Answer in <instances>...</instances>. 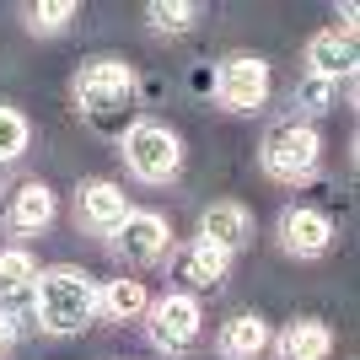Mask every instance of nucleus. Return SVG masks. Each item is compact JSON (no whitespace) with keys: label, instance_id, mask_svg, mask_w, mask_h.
I'll use <instances>...</instances> for the list:
<instances>
[{"label":"nucleus","instance_id":"obj_9","mask_svg":"<svg viewBox=\"0 0 360 360\" xmlns=\"http://www.w3.org/2000/svg\"><path fill=\"white\" fill-rule=\"evenodd\" d=\"M333 215L317 210V205H290L285 215H280V248H285L290 258H323L333 248Z\"/></svg>","mask_w":360,"mask_h":360},{"label":"nucleus","instance_id":"obj_15","mask_svg":"<svg viewBox=\"0 0 360 360\" xmlns=\"http://www.w3.org/2000/svg\"><path fill=\"white\" fill-rule=\"evenodd\" d=\"M269 339L274 333H269V323H264L258 312H237L221 328V339H215V355L221 360H258L264 349H269Z\"/></svg>","mask_w":360,"mask_h":360},{"label":"nucleus","instance_id":"obj_7","mask_svg":"<svg viewBox=\"0 0 360 360\" xmlns=\"http://www.w3.org/2000/svg\"><path fill=\"white\" fill-rule=\"evenodd\" d=\"M108 248H113L129 269H150V264H162L167 248H172V226H167V215H156V210H129L124 226L108 237Z\"/></svg>","mask_w":360,"mask_h":360},{"label":"nucleus","instance_id":"obj_12","mask_svg":"<svg viewBox=\"0 0 360 360\" xmlns=\"http://www.w3.org/2000/svg\"><path fill=\"white\" fill-rule=\"evenodd\" d=\"M274 360H333V328L323 317H296L269 339Z\"/></svg>","mask_w":360,"mask_h":360},{"label":"nucleus","instance_id":"obj_16","mask_svg":"<svg viewBox=\"0 0 360 360\" xmlns=\"http://www.w3.org/2000/svg\"><path fill=\"white\" fill-rule=\"evenodd\" d=\"M226 269H231V258L215 253V248H205V242H188L178 253V280H188L194 290H215L226 280Z\"/></svg>","mask_w":360,"mask_h":360},{"label":"nucleus","instance_id":"obj_2","mask_svg":"<svg viewBox=\"0 0 360 360\" xmlns=\"http://www.w3.org/2000/svg\"><path fill=\"white\" fill-rule=\"evenodd\" d=\"M70 91H75V108L86 119L108 124V119H119V113L135 108V70L124 60H113V54H97V60H86L75 70Z\"/></svg>","mask_w":360,"mask_h":360},{"label":"nucleus","instance_id":"obj_3","mask_svg":"<svg viewBox=\"0 0 360 360\" xmlns=\"http://www.w3.org/2000/svg\"><path fill=\"white\" fill-rule=\"evenodd\" d=\"M317 162H323V135L307 119L274 124L269 135H264V146H258V167L274 183H307L317 172Z\"/></svg>","mask_w":360,"mask_h":360},{"label":"nucleus","instance_id":"obj_21","mask_svg":"<svg viewBox=\"0 0 360 360\" xmlns=\"http://www.w3.org/2000/svg\"><path fill=\"white\" fill-rule=\"evenodd\" d=\"M328 103H333V86L328 81H317V75H301L296 81V108H307V113H328Z\"/></svg>","mask_w":360,"mask_h":360},{"label":"nucleus","instance_id":"obj_4","mask_svg":"<svg viewBox=\"0 0 360 360\" xmlns=\"http://www.w3.org/2000/svg\"><path fill=\"white\" fill-rule=\"evenodd\" d=\"M124 167L140 183H172L183 167V140L156 119H135L124 129Z\"/></svg>","mask_w":360,"mask_h":360},{"label":"nucleus","instance_id":"obj_18","mask_svg":"<svg viewBox=\"0 0 360 360\" xmlns=\"http://www.w3.org/2000/svg\"><path fill=\"white\" fill-rule=\"evenodd\" d=\"M146 22H150V32L178 38V32H188L199 22V6H194V0H150V6H146Z\"/></svg>","mask_w":360,"mask_h":360},{"label":"nucleus","instance_id":"obj_5","mask_svg":"<svg viewBox=\"0 0 360 360\" xmlns=\"http://www.w3.org/2000/svg\"><path fill=\"white\" fill-rule=\"evenodd\" d=\"M146 333L150 345L167 349V355H188L205 333V307H199L194 290H167L146 307Z\"/></svg>","mask_w":360,"mask_h":360},{"label":"nucleus","instance_id":"obj_19","mask_svg":"<svg viewBox=\"0 0 360 360\" xmlns=\"http://www.w3.org/2000/svg\"><path fill=\"white\" fill-rule=\"evenodd\" d=\"M27 140H32V124L16 113V108L0 103V167L16 162V156H27Z\"/></svg>","mask_w":360,"mask_h":360},{"label":"nucleus","instance_id":"obj_10","mask_svg":"<svg viewBox=\"0 0 360 360\" xmlns=\"http://www.w3.org/2000/svg\"><path fill=\"white\" fill-rule=\"evenodd\" d=\"M205 248H215V253H242L248 242H253V215H248V205H237V199H221V205H210V210L199 215V237Z\"/></svg>","mask_w":360,"mask_h":360},{"label":"nucleus","instance_id":"obj_8","mask_svg":"<svg viewBox=\"0 0 360 360\" xmlns=\"http://www.w3.org/2000/svg\"><path fill=\"white\" fill-rule=\"evenodd\" d=\"M129 210H135V205L124 194V183H113V178H86L75 188V221L86 226L91 237H113Z\"/></svg>","mask_w":360,"mask_h":360},{"label":"nucleus","instance_id":"obj_17","mask_svg":"<svg viewBox=\"0 0 360 360\" xmlns=\"http://www.w3.org/2000/svg\"><path fill=\"white\" fill-rule=\"evenodd\" d=\"M150 296H146V280H108L103 290H97V312L113 317V323H135V317H146Z\"/></svg>","mask_w":360,"mask_h":360},{"label":"nucleus","instance_id":"obj_11","mask_svg":"<svg viewBox=\"0 0 360 360\" xmlns=\"http://www.w3.org/2000/svg\"><path fill=\"white\" fill-rule=\"evenodd\" d=\"M54 215H60V205H54V188L38 178L16 183L11 199H6V226L11 231H22V237H38V231H49L54 226Z\"/></svg>","mask_w":360,"mask_h":360},{"label":"nucleus","instance_id":"obj_13","mask_svg":"<svg viewBox=\"0 0 360 360\" xmlns=\"http://www.w3.org/2000/svg\"><path fill=\"white\" fill-rule=\"evenodd\" d=\"M32 280H38V264L27 248H0V317L32 312Z\"/></svg>","mask_w":360,"mask_h":360},{"label":"nucleus","instance_id":"obj_6","mask_svg":"<svg viewBox=\"0 0 360 360\" xmlns=\"http://www.w3.org/2000/svg\"><path fill=\"white\" fill-rule=\"evenodd\" d=\"M269 60H258V54H231L221 60L215 70V103L226 113H258V108L269 103Z\"/></svg>","mask_w":360,"mask_h":360},{"label":"nucleus","instance_id":"obj_22","mask_svg":"<svg viewBox=\"0 0 360 360\" xmlns=\"http://www.w3.org/2000/svg\"><path fill=\"white\" fill-rule=\"evenodd\" d=\"M6 349H11V317H0V360H6Z\"/></svg>","mask_w":360,"mask_h":360},{"label":"nucleus","instance_id":"obj_1","mask_svg":"<svg viewBox=\"0 0 360 360\" xmlns=\"http://www.w3.org/2000/svg\"><path fill=\"white\" fill-rule=\"evenodd\" d=\"M32 317L54 339H75L97 323V280L75 264H49L32 280Z\"/></svg>","mask_w":360,"mask_h":360},{"label":"nucleus","instance_id":"obj_20","mask_svg":"<svg viewBox=\"0 0 360 360\" xmlns=\"http://www.w3.org/2000/svg\"><path fill=\"white\" fill-rule=\"evenodd\" d=\"M75 11H81L75 0H44V6H27V27L49 38V32H65V27H70Z\"/></svg>","mask_w":360,"mask_h":360},{"label":"nucleus","instance_id":"obj_14","mask_svg":"<svg viewBox=\"0 0 360 360\" xmlns=\"http://www.w3.org/2000/svg\"><path fill=\"white\" fill-rule=\"evenodd\" d=\"M307 75H317V81H345V75H355V38L349 32H317L312 44H307Z\"/></svg>","mask_w":360,"mask_h":360}]
</instances>
